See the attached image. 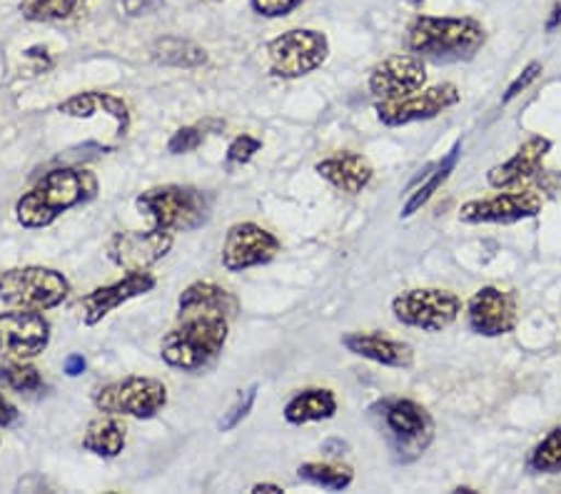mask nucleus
I'll list each match as a JSON object with an SVG mask.
<instances>
[{"label":"nucleus","instance_id":"nucleus-1","mask_svg":"<svg viewBox=\"0 0 561 494\" xmlns=\"http://www.w3.org/2000/svg\"><path fill=\"white\" fill-rule=\"evenodd\" d=\"M234 312L238 302L225 287L215 283L187 285L178 300L175 328L160 343L162 359L175 370H203L228 343Z\"/></svg>","mask_w":561,"mask_h":494},{"label":"nucleus","instance_id":"nucleus-2","mask_svg":"<svg viewBox=\"0 0 561 494\" xmlns=\"http://www.w3.org/2000/svg\"><path fill=\"white\" fill-rule=\"evenodd\" d=\"M98 195V177L85 168H60L38 180L31 193L15 205V218L23 228H48L62 212L90 203Z\"/></svg>","mask_w":561,"mask_h":494},{"label":"nucleus","instance_id":"nucleus-3","mask_svg":"<svg viewBox=\"0 0 561 494\" xmlns=\"http://www.w3.org/2000/svg\"><path fill=\"white\" fill-rule=\"evenodd\" d=\"M484 43L486 31L474 18L417 15L407 35L414 56L432 62H467L484 48Z\"/></svg>","mask_w":561,"mask_h":494},{"label":"nucleus","instance_id":"nucleus-4","mask_svg":"<svg viewBox=\"0 0 561 494\" xmlns=\"http://www.w3.org/2000/svg\"><path fill=\"white\" fill-rule=\"evenodd\" d=\"M373 417L397 462L417 460L432 445L434 422L420 402L402 398L382 400L373 407Z\"/></svg>","mask_w":561,"mask_h":494},{"label":"nucleus","instance_id":"nucleus-5","mask_svg":"<svg viewBox=\"0 0 561 494\" xmlns=\"http://www.w3.org/2000/svg\"><path fill=\"white\" fill-rule=\"evenodd\" d=\"M138 210L165 232H190L207 218V200L201 191L185 185H160L138 195Z\"/></svg>","mask_w":561,"mask_h":494},{"label":"nucleus","instance_id":"nucleus-6","mask_svg":"<svg viewBox=\"0 0 561 494\" xmlns=\"http://www.w3.org/2000/svg\"><path fill=\"white\" fill-rule=\"evenodd\" d=\"M68 295L70 283L53 267L28 265L0 273V300L13 308L53 310L66 302Z\"/></svg>","mask_w":561,"mask_h":494},{"label":"nucleus","instance_id":"nucleus-7","mask_svg":"<svg viewBox=\"0 0 561 494\" xmlns=\"http://www.w3.org/2000/svg\"><path fill=\"white\" fill-rule=\"evenodd\" d=\"M330 56L328 35L310 28H295L267 43L270 76L295 80L314 73Z\"/></svg>","mask_w":561,"mask_h":494},{"label":"nucleus","instance_id":"nucleus-8","mask_svg":"<svg viewBox=\"0 0 561 494\" xmlns=\"http://www.w3.org/2000/svg\"><path fill=\"white\" fill-rule=\"evenodd\" d=\"M93 404L103 415L150 420L168 404V388L156 377H123L103 384L93 394Z\"/></svg>","mask_w":561,"mask_h":494},{"label":"nucleus","instance_id":"nucleus-9","mask_svg":"<svg viewBox=\"0 0 561 494\" xmlns=\"http://www.w3.org/2000/svg\"><path fill=\"white\" fill-rule=\"evenodd\" d=\"M461 312L459 295L445 287H417L392 300V314L397 322L422 332H442L455 325Z\"/></svg>","mask_w":561,"mask_h":494},{"label":"nucleus","instance_id":"nucleus-10","mask_svg":"<svg viewBox=\"0 0 561 494\" xmlns=\"http://www.w3.org/2000/svg\"><path fill=\"white\" fill-rule=\"evenodd\" d=\"M50 345V322L41 310L0 312V357L33 359Z\"/></svg>","mask_w":561,"mask_h":494},{"label":"nucleus","instance_id":"nucleus-11","mask_svg":"<svg viewBox=\"0 0 561 494\" xmlns=\"http://www.w3.org/2000/svg\"><path fill=\"white\" fill-rule=\"evenodd\" d=\"M461 101L457 85L442 83L427 90L400 97V101H377V118L389 128H400V125L432 120L449 107H455Z\"/></svg>","mask_w":561,"mask_h":494},{"label":"nucleus","instance_id":"nucleus-12","mask_svg":"<svg viewBox=\"0 0 561 494\" xmlns=\"http://www.w3.org/2000/svg\"><path fill=\"white\" fill-rule=\"evenodd\" d=\"M545 208L539 193L534 191H512L500 193L484 200H469L459 208V220L467 225H512L519 220L537 218Z\"/></svg>","mask_w":561,"mask_h":494},{"label":"nucleus","instance_id":"nucleus-13","mask_svg":"<svg viewBox=\"0 0 561 494\" xmlns=\"http://www.w3.org/2000/svg\"><path fill=\"white\" fill-rule=\"evenodd\" d=\"M279 240L257 222H238L228 230L222 248V267L228 273L267 265L279 253Z\"/></svg>","mask_w":561,"mask_h":494},{"label":"nucleus","instance_id":"nucleus-14","mask_svg":"<svg viewBox=\"0 0 561 494\" xmlns=\"http://www.w3.org/2000/svg\"><path fill=\"white\" fill-rule=\"evenodd\" d=\"M424 83H427V66H424V58L414 53L389 56L369 70V93L377 101H400L417 93Z\"/></svg>","mask_w":561,"mask_h":494},{"label":"nucleus","instance_id":"nucleus-15","mask_svg":"<svg viewBox=\"0 0 561 494\" xmlns=\"http://www.w3.org/2000/svg\"><path fill=\"white\" fill-rule=\"evenodd\" d=\"M519 312L517 300L500 287L486 285L472 295L467 302V322L474 335L482 337H502L517 328Z\"/></svg>","mask_w":561,"mask_h":494},{"label":"nucleus","instance_id":"nucleus-16","mask_svg":"<svg viewBox=\"0 0 561 494\" xmlns=\"http://www.w3.org/2000/svg\"><path fill=\"white\" fill-rule=\"evenodd\" d=\"M173 248V232L150 228V230H128L115 232L107 242V257L115 265L130 269H148L158 263Z\"/></svg>","mask_w":561,"mask_h":494},{"label":"nucleus","instance_id":"nucleus-17","mask_svg":"<svg viewBox=\"0 0 561 494\" xmlns=\"http://www.w3.org/2000/svg\"><path fill=\"white\" fill-rule=\"evenodd\" d=\"M156 285H158L156 275L148 273V269H130V273L121 277L117 283L95 287L93 292H88L85 298L80 300V308H83V322L88 328L98 325V322L107 318L113 310L121 308V305L140 298V295H148Z\"/></svg>","mask_w":561,"mask_h":494},{"label":"nucleus","instance_id":"nucleus-18","mask_svg":"<svg viewBox=\"0 0 561 494\" xmlns=\"http://www.w3.org/2000/svg\"><path fill=\"white\" fill-rule=\"evenodd\" d=\"M551 150V140L545 138V135H534L519 150L506 160L502 165H494L490 170V185L496 187V191H510V187H522L529 180L539 177L545 173V158Z\"/></svg>","mask_w":561,"mask_h":494},{"label":"nucleus","instance_id":"nucleus-19","mask_svg":"<svg viewBox=\"0 0 561 494\" xmlns=\"http://www.w3.org/2000/svg\"><path fill=\"white\" fill-rule=\"evenodd\" d=\"M317 175L328 180L332 187H337L340 193L347 195H357L365 191V187L373 183L375 177V168L365 156L359 152H337V156L324 158L314 165Z\"/></svg>","mask_w":561,"mask_h":494},{"label":"nucleus","instance_id":"nucleus-20","mask_svg":"<svg viewBox=\"0 0 561 494\" xmlns=\"http://www.w3.org/2000/svg\"><path fill=\"white\" fill-rule=\"evenodd\" d=\"M342 345H345L352 355L373 359V363L385 367H400V370H407V367L414 365L412 345L402 343V340L375 335V332H350V335L342 337Z\"/></svg>","mask_w":561,"mask_h":494},{"label":"nucleus","instance_id":"nucleus-21","mask_svg":"<svg viewBox=\"0 0 561 494\" xmlns=\"http://www.w3.org/2000/svg\"><path fill=\"white\" fill-rule=\"evenodd\" d=\"M337 412V398L328 388H307L295 394L285 404V420L289 425H307V422H322L334 417Z\"/></svg>","mask_w":561,"mask_h":494},{"label":"nucleus","instance_id":"nucleus-22","mask_svg":"<svg viewBox=\"0 0 561 494\" xmlns=\"http://www.w3.org/2000/svg\"><path fill=\"white\" fill-rule=\"evenodd\" d=\"M83 449L95 457L113 460V457H117L125 449V425L117 422L115 415L93 420L85 429Z\"/></svg>","mask_w":561,"mask_h":494},{"label":"nucleus","instance_id":"nucleus-23","mask_svg":"<svg viewBox=\"0 0 561 494\" xmlns=\"http://www.w3.org/2000/svg\"><path fill=\"white\" fill-rule=\"evenodd\" d=\"M459 156H461V140H457L455 146H451V150L447 152V156L442 158L437 165H434V170L427 175V180H424V185H420L417 191L410 195V200H407L404 208H402V218H412L414 212H420L424 205L432 200L434 193H437L439 187L447 183L449 175L457 170Z\"/></svg>","mask_w":561,"mask_h":494},{"label":"nucleus","instance_id":"nucleus-24","mask_svg":"<svg viewBox=\"0 0 561 494\" xmlns=\"http://www.w3.org/2000/svg\"><path fill=\"white\" fill-rule=\"evenodd\" d=\"M152 60L173 68H201L207 62V53L193 41L160 38L152 45Z\"/></svg>","mask_w":561,"mask_h":494},{"label":"nucleus","instance_id":"nucleus-25","mask_svg":"<svg viewBox=\"0 0 561 494\" xmlns=\"http://www.w3.org/2000/svg\"><path fill=\"white\" fill-rule=\"evenodd\" d=\"M297 478L314 484V487L342 492L347 490L355 474L345 464H332V462H305L297 467Z\"/></svg>","mask_w":561,"mask_h":494},{"label":"nucleus","instance_id":"nucleus-26","mask_svg":"<svg viewBox=\"0 0 561 494\" xmlns=\"http://www.w3.org/2000/svg\"><path fill=\"white\" fill-rule=\"evenodd\" d=\"M88 0H21V13L35 23L68 21L83 11Z\"/></svg>","mask_w":561,"mask_h":494},{"label":"nucleus","instance_id":"nucleus-27","mask_svg":"<svg viewBox=\"0 0 561 494\" xmlns=\"http://www.w3.org/2000/svg\"><path fill=\"white\" fill-rule=\"evenodd\" d=\"M0 384L13 392H35L43 388V377L28 359H5L0 365Z\"/></svg>","mask_w":561,"mask_h":494},{"label":"nucleus","instance_id":"nucleus-28","mask_svg":"<svg viewBox=\"0 0 561 494\" xmlns=\"http://www.w3.org/2000/svg\"><path fill=\"white\" fill-rule=\"evenodd\" d=\"M529 467L534 472L541 474H557L561 472V425L551 429V433L534 447L529 457Z\"/></svg>","mask_w":561,"mask_h":494},{"label":"nucleus","instance_id":"nucleus-29","mask_svg":"<svg viewBox=\"0 0 561 494\" xmlns=\"http://www.w3.org/2000/svg\"><path fill=\"white\" fill-rule=\"evenodd\" d=\"M257 390H260L257 384H250L248 390L238 392V398H234V402L230 404V410L225 412L222 420H220V433H232V429L250 415L252 407H255Z\"/></svg>","mask_w":561,"mask_h":494},{"label":"nucleus","instance_id":"nucleus-30","mask_svg":"<svg viewBox=\"0 0 561 494\" xmlns=\"http://www.w3.org/2000/svg\"><path fill=\"white\" fill-rule=\"evenodd\" d=\"M62 115H70V118H93V115L101 111V93H78L68 97L66 103L58 105Z\"/></svg>","mask_w":561,"mask_h":494},{"label":"nucleus","instance_id":"nucleus-31","mask_svg":"<svg viewBox=\"0 0 561 494\" xmlns=\"http://www.w3.org/2000/svg\"><path fill=\"white\" fill-rule=\"evenodd\" d=\"M203 140H205L203 125H187V128H180L173 133V138L168 142V152H173V156L193 152L203 146Z\"/></svg>","mask_w":561,"mask_h":494},{"label":"nucleus","instance_id":"nucleus-32","mask_svg":"<svg viewBox=\"0 0 561 494\" xmlns=\"http://www.w3.org/2000/svg\"><path fill=\"white\" fill-rule=\"evenodd\" d=\"M260 150H262V140L255 138V135L242 133L230 142L228 156L225 158H228L230 165H245L252 158H255V152H260Z\"/></svg>","mask_w":561,"mask_h":494},{"label":"nucleus","instance_id":"nucleus-33","mask_svg":"<svg viewBox=\"0 0 561 494\" xmlns=\"http://www.w3.org/2000/svg\"><path fill=\"white\" fill-rule=\"evenodd\" d=\"M101 107H103V113H107L111 115V118L115 120V125H117V135H128V130H130V111H128V103L123 101V97H117V95H111V93H101Z\"/></svg>","mask_w":561,"mask_h":494},{"label":"nucleus","instance_id":"nucleus-34","mask_svg":"<svg viewBox=\"0 0 561 494\" xmlns=\"http://www.w3.org/2000/svg\"><path fill=\"white\" fill-rule=\"evenodd\" d=\"M305 0H250L252 11L262 18H285L295 13Z\"/></svg>","mask_w":561,"mask_h":494},{"label":"nucleus","instance_id":"nucleus-35","mask_svg":"<svg viewBox=\"0 0 561 494\" xmlns=\"http://www.w3.org/2000/svg\"><path fill=\"white\" fill-rule=\"evenodd\" d=\"M541 70H545V68H541V62H539V60H531L529 66L524 68L517 78L512 80L510 88H506L502 103H512L514 97H519V95L524 93V90H527V88L534 83V80H537V78L541 76Z\"/></svg>","mask_w":561,"mask_h":494},{"label":"nucleus","instance_id":"nucleus-36","mask_svg":"<svg viewBox=\"0 0 561 494\" xmlns=\"http://www.w3.org/2000/svg\"><path fill=\"white\" fill-rule=\"evenodd\" d=\"M160 5H162V0H123V8H125V13H128L130 18H138V15H150V13H156Z\"/></svg>","mask_w":561,"mask_h":494},{"label":"nucleus","instance_id":"nucleus-37","mask_svg":"<svg viewBox=\"0 0 561 494\" xmlns=\"http://www.w3.org/2000/svg\"><path fill=\"white\" fill-rule=\"evenodd\" d=\"M18 420H21V412H18L15 404L5 398L3 392H0V427H13Z\"/></svg>","mask_w":561,"mask_h":494},{"label":"nucleus","instance_id":"nucleus-38","mask_svg":"<svg viewBox=\"0 0 561 494\" xmlns=\"http://www.w3.org/2000/svg\"><path fill=\"white\" fill-rule=\"evenodd\" d=\"M25 58L38 62V66H35L38 73H41V70H48L53 66V60H50L48 50H45V48H28V50H25Z\"/></svg>","mask_w":561,"mask_h":494},{"label":"nucleus","instance_id":"nucleus-39","mask_svg":"<svg viewBox=\"0 0 561 494\" xmlns=\"http://www.w3.org/2000/svg\"><path fill=\"white\" fill-rule=\"evenodd\" d=\"M62 367H66V375H68V377H78V375L85 372L88 363H85L83 355L76 353V355H68V357H66V365H62Z\"/></svg>","mask_w":561,"mask_h":494},{"label":"nucleus","instance_id":"nucleus-40","mask_svg":"<svg viewBox=\"0 0 561 494\" xmlns=\"http://www.w3.org/2000/svg\"><path fill=\"white\" fill-rule=\"evenodd\" d=\"M557 28H561V3H557L554 11H551L549 18H547V31L551 33V31H557Z\"/></svg>","mask_w":561,"mask_h":494},{"label":"nucleus","instance_id":"nucleus-41","mask_svg":"<svg viewBox=\"0 0 561 494\" xmlns=\"http://www.w3.org/2000/svg\"><path fill=\"white\" fill-rule=\"evenodd\" d=\"M252 492H255V494H262V492H267V494H283L285 490H283V487H279V484L260 482V484H255V487H252Z\"/></svg>","mask_w":561,"mask_h":494}]
</instances>
